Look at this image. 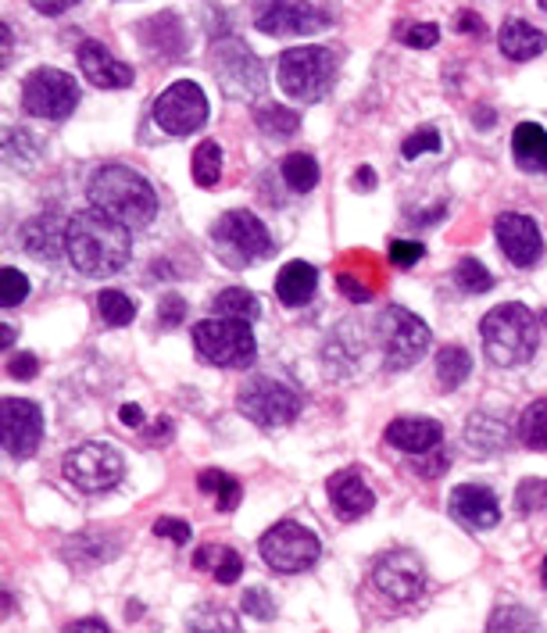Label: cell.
<instances>
[{
  "mask_svg": "<svg viewBox=\"0 0 547 633\" xmlns=\"http://www.w3.org/2000/svg\"><path fill=\"white\" fill-rule=\"evenodd\" d=\"M65 255H69L72 269L90 276V280H104L129 266L132 258V230L126 222L104 215L101 208H86L69 219L65 230Z\"/></svg>",
  "mask_w": 547,
  "mask_h": 633,
  "instance_id": "obj_1",
  "label": "cell"
},
{
  "mask_svg": "<svg viewBox=\"0 0 547 633\" xmlns=\"http://www.w3.org/2000/svg\"><path fill=\"white\" fill-rule=\"evenodd\" d=\"M86 197L93 208H101L104 215H112L118 222H126L129 230H143L151 226L158 215V194L140 176L137 168L129 165H101L97 173L90 176Z\"/></svg>",
  "mask_w": 547,
  "mask_h": 633,
  "instance_id": "obj_2",
  "label": "cell"
},
{
  "mask_svg": "<svg viewBox=\"0 0 547 633\" xmlns=\"http://www.w3.org/2000/svg\"><path fill=\"white\" fill-rule=\"evenodd\" d=\"M479 337H484V354L490 365H526L537 354V315L519 301H509L479 319Z\"/></svg>",
  "mask_w": 547,
  "mask_h": 633,
  "instance_id": "obj_3",
  "label": "cell"
},
{
  "mask_svg": "<svg viewBox=\"0 0 547 633\" xmlns=\"http://www.w3.org/2000/svg\"><path fill=\"white\" fill-rule=\"evenodd\" d=\"M276 72L287 97L315 104L329 94L333 79H337V55L329 47H290L279 55Z\"/></svg>",
  "mask_w": 547,
  "mask_h": 633,
  "instance_id": "obj_4",
  "label": "cell"
},
{
  "mask_svg": "<svg viewBox=\"0 0 547 633\" xmlns=\"http://www.w3.org/2000/svg\"><path fill=\"white\" fill-rule=\"evenodd\" d=\"M208 65L219 90L230 101H255L265 94V65L244 39L230 36L222 39V44H216L208 55Z\"/></svg>",
  "mask_w": 547,
  "mask_h": 633,
  "instance_id": "obj_5",
  "label": "cell"
},
{
  "mask_svg": "<svg viewBox=\"0 0 547 633\" xmlns=\"http://www.w3.org/2000/svg\"><path fill=\"white\" fill-rule=\"evenodd\" d=\"M194 348L205 362L222 368H247L258 354L251 323L225 319V315H216V319H205L194 326Z\"/></svg>",
  "mask_w": 547,
  "mask_h": 633,
  "instance_id": "obj_6",
  "label": "cell"
},
{
  "mask_svg": "<svg viewBox=\"0 0 547 633\" xmlns=\"http://www.w3.org/2000/svg\"><path fill=\"white\" fill-rule=\"evenodd\" d=\"M376 333H380V348H383V365L391 368V373H401V368L419 365L422 354L433 344L430 326L401 305H391L380 315Z\"/></svg>",
  "mask_w": 547,
  "mask_h": 633,
  "instance_id": "obj_7",
  "label": "cell"
},
{
  "mask_svg": "<svg viewBox=\"0 0 547 633\" xmlns=\"http://www.w3.org/2000/svg\"><path fill=\"white\" fill-rule=\"evenodd\" d=\"M236 408L258 430H283L301 415V394L272 376H251L236 394Z\"/></svg>",
  "mask_w": 547,
  "mask_h": 633,
  "instance_id": "obj_8",
  "label": "cell"
},
{
  "mask_svg": "<svg viewBox=\"0 0 547 633\" xmlns=\"http://www.w3.org/2000/svg\"><path fill=\"white\" fill-rule=\"evenodd\" d=\"M211 241L222 250V258L230 261L233 269H244L251 261H261L272 255V236L265 230V222L255 211H225V215L211 226Z\"/></svg>",
  "mask_w": 547,
  "mask_h": 633,
  "instance_id": "obj_9",
  "label": "cell"
},
{
  "mask_svg": "<svg viewBox=\"0 0 547 633\" xmlns=\"http://www.w3.org/2000/svg\"><path fill=\"white\" fill-rule=\"evenodd\" d=\"M258 551L269 570L276 573H304L312 570L323 555V540L318 534H312L309 526L293 523V519H279L276 526L261 534L258 540Z\"/></svg>",
  "mask_w": 547,
  "mask_h": 633,
  "instance_id": "obj_10",
  "label": "cell"
},
{
  "mask_svg": "<svg viewBox=\"0 0 547 633\" xmlns=\"http://www.w3.org/2000/svg\"><path fill=\"white\" fill-rule=\"evenodd\" d=\"M61 472H65V480L79 487L83 494H104V491H112V487H118V480L126 477V461H123V455H118V447L90 441V444L72 447V452L65 455Z\"/></svg>",
  "mask_w": 547,
  "mask_h": 633,
  "instance_id": "obj_11",
  "label": "cell"
},
{
  "mask_svg": "<svg viewBox=\"0 0 547 633\" xmlns=\"http://www.w3.org/2000/svg\"><path fill=\"white\" fill-rule=\"evenodd\" d=\"M79 108V83L61 69H36L25 75L22 83V112L47 118V122H61Z\"/></svg>",
  "mask_w": 547,
  "mask_h": 633,
  "instance_id": "obj_12",
  "label": "cell"
},
{
  "mask_svg": "<svg viewBox=\"0 0 547 633\" xmlns=\"http://www.w3.org/2000/svg\"><path fill=\"white\" fill-rule=\"evenodd\" d=\"M154 122L165 129L168 137H190L208 122V97L194 79H179V83L165 86V94L154 101Z\"/></svg>",
  "mask_w": 547,
  "mask_h": 633,
  "instance_id": "obj_13",
  "label": "cell"
},
{
  "mask_svg": "<svg viewBox=\"0 0 547 633\" xmlns=\"http://www.w3.org/2000/svg\"><path fill=\"white\" fill-rule=\"evenodd\" d=\"M255 30L265 36H312L329 30V11L312 0H255Z\"/></svg>",
  "mask_w": 547,
  "mask_h": 633,
  "instance_id": "obj_14",
  "label": "cell"
},
{
  "mask_svg": "<svg viewBox=\"0 0 547 633\" xmlns=\"http://www.w3.org/2000/svg\"><path fill=\"white\" fill-rule=\"evenodd\" d=\"M0 437H4V455L25 461L44 444V412L36 401L4 398L0 401Z\"/></svg>",
  "mask_w": 547,
  "mask_h": 633,
  "instance_id": "obj_15",
  "label": "cell"
},
{
  "mask_svg": "<svg viewBox=\"0 0 547 633\" xmlns=\"http://www.w3.org/2000/svg\"><path fill=\"white\" fill-rule=\"evenodd\" d=\"M372 584L391 601H416L426 590V565L411 548H394L372 565Z\"/></svg>",
  "mask_w": 547,
  "mask_h": 633,
  "instance_id": "obj_16",
  "label": "cell"
},
{
  "mask_svg": "<svg viewBox=\"0 0 547 633\" xmlns=\"http://www.w3.org/2000/svg\"><path fill=\"white\" fill-rule=\"evenodd\" d=\"M493 236H498V247L515 269H533L544 255V236L537 219L523 215V211H504V215H498Z\"/></svg>",
  "mask_w": 547,
  "mask_h": 633,
  "instance_id": "obj_17",
  "label": "cell"
},
{
  "mask_svg": "<svg viewBox=\"0 0 547 633\" xmlns=\"http://www.w3.org/2000/svg\"><path fill=\"white\" fill-rule=\"evenodd\" d=\"M447 512L451 519L462 523L465 530H493L501 523V505L498 494L484 483H462L451 491L447 497Z\"/></svg>",
  "mask_w": 547,
  "mask_h": 633,
  "instance_id": "obj_18",
  "label": "cell"
},
{
  "mask_svg": "<svg viewBox=\"0 0 547 633\" xmlns=\"http://www.w3.org/2000/svg\"><path fill=\"white\" fill-rule=\"evenodd\" d=\"M75 58H79V69H83L90 86H97V90H126V86H132V69L126 61H118L104 44H97V39L79 44Z\"/></svg>",
  "mask_w": 547,
  "mask_h": 633,
  "instance_id": "obj_19",
  "label": "cell"
},
{
  "mask_svg": "<svg viewBox=\"0 0 547 633\" xmlns=\"http://www.w3.org/2000/svg\"><path fill=\"white\" fill-rule=\"evenodd\" d=\"M440 441H444V426L437 419L405 415L386 426V444H394L405 455H430L440 447Z\"/></svg>",
  "mask_w": 547,
  "mask_h": 633,
  "instance_id": "obj_20",
  "label": "cell"
},
{
  "mask_svg": "<svg viewBox=\"0 0 547 633\" xmlns=\"http://www.w3.org/2000/svg\"><path fill=\"white\" fill-rule=\"evenodd\" d=\"M329 501H333V508H337V516L347 523L362 519L376 508V494H372V487L362 480V472H354V469H344L329 480Z\"/></svg>",
  "mask_w": 547,
  "mask_h": 633,
  "instance_id": "obj_21",
  "label": "cell"
},
{
  "mask_svg": "<svg viewBox=\"0 0 547 633\" xmlns=\"http://www.w3.org/2000/svg\"><path fill=\"white\" fill-rule=\"evenodd\" d=\"M65 230H69V222H61L55 211H44V215L25 222L19 233V244L25 255H33L36 261H55L65 250Z\"/></svg>",
  "mask_w": 547,
  "mask_h": 633,
  "instance_id": "obj_22",
  "label": "cell"
},
{
  "mask_svg": "<svg viewBox=\"0 0 547 633\" xmlns=\"http://www.w3.org/2000/svg\"><path fill=\"white\" fill-rule=\"evenodd\" d=\"M137 33L143 39V47L151 50L154 58L162 61H179L186 55V33H183V22L179 15H172V11H162V15L147 19L137 25Z\"/></svg>",
  "mask_w": 547,
  "mask_h": 633,
  "instance_id": "obj_23",
  "label": "cell"
},
{
  "mask_svg": "<svg viewBox=\"0 0 547 633\" xmlns=\"http://www.w3.org/2000/svg\"><path fill=\"white\" fill-rule=\"evenodd\" d=\"M498 47L509 61H533L547 50V36L537 25H529L523 19H504L501 33H498Z\"/></svg>",
  "mask_w": 547,
  "mask_h": 633,
  "instance_id": "obj_24",
  "label": "cell"
},
{
  "mask_svg": "<svg viewBox=\"0 0 547 633\" xmlns=\"http://www.w3.org/2000/svg\"><path fill=\"white\" fill-rule=\"evenodd\" d=\"M512 157L529 176H547V129L537 122H519L512 133Z\"/></svg>",
  "mask_w": 547,
  "mask_h": 633,
  "instance_id": "obj_25",
  "label": "cell"
},
{
  "mask_svg": "<svg viewBox=\"0 0 547 633\" xmlns=\"http://www.w3.org/2000/svg\"><path fill=\"white\" fill-rule=\"evenodd\" d=\"M318 286V269L309 261H287L276 276V297L283 301L287 308H301L315 297Z\"/></svg>",
  "mask_w": 547,
  "mask_h": 633,
  "instance_id": "obj_26",
  "label": "cell"
},
{
  "mask_svg": "<svg viewBox=\"0 0 547 633\" xmlns=\"http://www.w3.org/2000/svg\"><path fill=\"white\" fill-rule=\"evenodd\" d=\"M509 441H512L509 422L490 412H476L465 422V444L479 455H501L504 447H509Z\"/></svg>",
  "mask_w": 547,
  "mask_h": 633,
  "instance_id": "obj_27",
  "label": "cell"
},
{
  "mask_svg": "<svg viewBox=\"0 0 547 633\" xmlns=\"http://www.w3.org/2000/svg\"><path fill=\"white\" fill-rule=\"evenodd\" d=\"M194 565L197 570H211L216 584H222V587L236 584L240 573H244V559H240L233 548H222V544H205L194 555Z\"/></svg>",
  "mask_w": 547,
  "mask_h": 633,
  "instance_id": "obj_28",
  "label": "cell"
},
{
  "mask_svg": "<svg viewBox=\"0 0 547 633\" xmlns=\"http://www.w3.org/2000/svg\"><path fill=\"white\" fill-rule=\"evenodd\" d=\"M473 376V354L462 344H451L437 354V384L444 390H458Z\"/></svg>",
  "mask_w": 547,
  "mask_h": 633,
  "instance_id": "obj_29",
  "label": "cell"
},
{
  "mask_svg": "<svg viewBox=\"0 0 547 633\" xmlns=\"http://www.w3.org/2000/svg\"><path fill=\"white\" fill-rule=\"evenodd\" d=\"M211 312L225 315V319L255 323L261 315V301H258V294H251V290H244V286H225L222 294L211 301Z\"/></svg>",
  "mask_w": 547,
  "mask_h": 633,
  "instance_id": "obj_30",
  "label": "cell"
},
{
  "mask_svg": "<svg viewBox=\"0 0 547 633\" xmlns=\"http://www.w3.org/2000/svg\"><path fill=\"white\" fill-rule=\"evenodd\" d=\"M197 487H201L205 494H216L219 512H236L240 497H244V487H240V480L230 477V472H222V469H205L201 477H197Z\"/></svg>",
  "mask_w": 547,
  "mask_h": 633,
  "instance_id": "obj_31",
  "label": "cell"
},
{
  "mask_svg": "<svg viewBox=\"0 0 547 633\" xmlns=\"http://www.w3.org/2000/svg\"><path fill=\"white\" fill-rule=\"evenodd\" d=\"M283 183L293 190V194H312L318 187V162L312 154H304V151H293L283 157Z\"/></svg>",
  "mask_w": 547,
  "mask_h": 633,
  "instance_id": "obj_32",
  "label": "cell"
},
{
  "mask_svg": "<svg viewBox=\"0 0 547 633\" xmlns=\"http://www.w3.org/2000/svg\"><path fill=\"white\" fill-rule=\"evenodd\" d=\"M515 433L529 452H547V398H537L526 408Z\"/></svg>",
  "mask_w": 547,
  "mask_h": 633,
  "instance_id": "obj_33",
  "label": "cell"
},
{
  "mask_svg": "<svg viewBox=\"0 0 547 633\" xmlns=\"http://www.w3.org/2000/svg\"><path fill=\"white\" fill-rule=\"evenodd\" d=\"M4 157L11 168H33L39 157H44V148H39V140L33 133H25V129H8L4 137Z\"/></svg>",
  "mask_w": 547,
  "mask_h": 633,
  "instance_id": "obj_34",
  "label": "cell"
},
{
  "mask_svg": "<svg viewBox=\"0 0 547 633\" xmlns=\"http://www.w3.org/2000/svg\"><path fill=\"white\" fill-rule=\"evenodd\" d=\"M190 176H194L197 187H205V190H211L222 179V148L216 140H205L201 148L194 151Z\"/></svg>",
  "mask_w": 547,
  "mask_h": 633,
  "instance_id": "obj_35",
  "label": "cell"
},
{
  "mask_svg": "<svg viewBox=\"0 0 547 633\" xmlns=\"http://www.w3.org/2000/svg\"><path fill=\"white\" fill-rule=\"evenodd\" d=\"M255 122L265 137H293L301 129V115L290 108H279V104H265V108L255 112Z\"/></svg>",
  "mask_w": 547,
  "mask_h": 633,
  "instance_id": "obj_36",
  "label": "cell"
},
{
  "mask_svg": "<svg viewBox=\"0 0 547 633\" xmlns=\"http://www.w3.org/2000/svg\"><path fill=\"white\" fill-rule=\"evenodd\" d=\"M97 312H101L104 326H129L137 319V305H132V297H126L123 290H101Z\"/></svg>",
  "mask_w": 547,
  "mask_h": 633,
  "instance_id": "obj_37",
  "label": "cell"
},
{
  "mask_svg": "<svg viewBox=\"0 0 547 633\" xmlns=\"http://www.w3.org/2000/svg\"><path fill=\"white\" fill-rule=\"evenodd\" d=\"M455 283L462 286V294H487V290H493V276L479 258H462L455 269Z\"/></svg>",
  "mask_w": 547,
  "mask_h": 633,
  "instance_id": "obj_38",
  "label": "cell"
},
{
  "mask_svg": "<svg viewBox=\"0 0 547 633\" xmlns=\"http://www.w3.org/2000/svg\"><path fill=\"white\" fill-rule=\"evenodd\" d=\"M186 626L190 630H240V619L230 609H219V605H205L186 616Z\"/></svg>",
  "mask_w": 547,
  "mask_h": 633,
  "instance_id": "obj_39",
  "label": "cell"
},
{
  "mask_svg": "<svg viewBox=\"0 0 547 633\" xmlns=\"http://www.w3.org/2000/svg\"><path fill=\"white\" fill-rule=\"evenodd\" d=\"M25 297H30V280L11 266L0 269V308H19Z\"/></svg>",
  "mask_w": 547,
  "mask_h": 633,
  "instance_id": "obj_40",
  "label": "cell"
},
{
  "mask_svg": "<svg viewBox=\"0 0 547 633\" xmlns=\"http://www.w3.org/2000/svg\"><path fill=\"white\" fill-rule=\"evenodd\" d=\"M547 508V480H523L515 487V512L523 516H533V512H544Z\"/></svg>",
  "mask_w": 547,
  "mask_h": 633,
  "instance_id": "obj_41",
  "label": "cell"
},
{
  "mask_svg": "<svg viewBox=\"0 0 547 633\" xmlns=\"http://www.w3.org/2000/svg\"><path fill=\"white\" fill-rule=\"evenodd\" d=\"M490 630H537V616H533L529 609H519V605H501L498 612L490 616Z\"/></svg>",
  "mask_w": 547,
  "mask_h": 633,
  "instance_id": "obj_42",
  "label": "cell"
},
{
  "mask_svg": "<svg viewBox=\"0 0 547 633\" xmlns=\"http://www.w3.org/2000/svg\"><path fill=\"white\" fill-rule=\"evenodd\" d=\"M240 609H244L251 619H261V623H269V619H276V601L265 587H251L244 590V598H240Z\"/></svg>",
  "mask_w": 547,
  "mask_h": 633,
  "instance_id": "obj_43",
  "label": "cell"
},
{
  "mask_svg": "<svg viewBox=\"0 0 547 633\" xmlns=\"http://www.w3.org/2000/svg\"><path fill=\"white\" fill-rule=\"evenodd\" d=\"M397 39L408 47H416V50H430V47H437L440 30L433 22H411V25H401V30H397Z\"/></svg>",
  "mask_w": 547,
  "mask_h": 633,
  "instance_id": "obj_44",
  "label": "cell"
},
{
  "mask_svg": "<svg viewBox=\"0 0 547 633\" xmlns=\"http://www.w3.org/2000/svg\"><path fill=\"white\" fill-rule=\"evenodd\" d=\"M440 151V133L433 126H426V129H419V133H411L405 143H401V154L408 157H419V154H437Z\"/></svg>",
  "mask_w": 547,
  "mask_h": 633,
  "instance_id": "obj_45",
  "label": "cell"
},
{
  "mask_svg": "<svg viewBox=\"0 0 547 633\" xmlns=\"http://www.w3.org/2000/svg\"><path fill=\"white\" fill-rule=\"evenodd\" d=\"M419 258H426V247L419 241H391V266L411 269Z\"/></svg>",
  "mask_w": 547,
  "mask_h": 633,
  "instance_id": "obj_46",
  "label": "cell"
},
{
  "mask_svg": "<svg viewBox=\"0 0 547 633\" xmlns=\"http://www.w3.org/2000/svg\"><path fill=\"white\" fill-rule=\"evenodd\" d=\"M183 319H186V301L179 294H165L162 305H158V323L165 329H176L183 326Z\"/></svg>",
  "mask_w": 547,
  "mask_h": 633,
  "instance_id": "obj_47",
  "label": "cell"
},
{
  "mask_svg": "<svg viewBox=\"0 0 547 633\" xmlns=\"http://www.w3.org/2000/svg\"><path fill=\"white\" fill-rule=\"evenodd\" d=\"M154 537H168V540H176V544H190L194 530L183 519H158L154 523Z\"/></svg>",
  "mask_w": 547,
  "mask_h": 633,
  "instance_id": "obj_48",
  "label": "cell"
},
{
  "mask_svg": "<svg viewBox=\"0 0 547 633\" xmlns=\"http://www.w3.org/2000/svg\"><path fill=\"white\" fill-rule=\"evenodd\" d=\"M337 286H340V294H344L347 301H354V305H365V301H372V290L362 286V283L354 280V276H347V272L337 276Z\"/></svg>",
  "mask_w": 547,
  "mask_h": 633,
  "instance_id": "obj_49",
  "label": "cell"
},
{
  "mask_svg": "<svg viewBox=\"0 0 547 633\" xmlns=\"http://www.w3.org/2000/svg\"><path fill=\"white\" fill-rule=\"evenodd\" d=\"M39 373V359L36 354H15V359L8 362V376L11 379H33Z\"/></svg>",
  "mask_w": 547,
  "mask_h": 633,
  "instance_id": "obj_50",
  "label": "cell"
},
{
  "mask_svg": "<svg viewBox=\"0 0 547 633\" xmlns=\"http://www.w3.org/2000/svg\"><path fill=\"white\" fill-rule=\"evenodd\" d=\"M458 33H465V36H484L487 25H484V19L476 15V11H462V15H458Z\"/></svg>",
  "mask_w": 547,
  "mask_h": 633,
  "instance_id": "obj_51",
  "label": "cell"
},
{
  "mask_svg": "<svg viewBox=\"0 0 547 633\" xmlns=\"http://www.w3.org/2000/svg\"><path fill=\"white\" fill-rule=\"evenodd\" d=\"M79 0H33V8L39 15H65L69 8H75Z\"/></svg>",
  "mask_w": 547,
  "mask_h": 633,
  "instance_id": "obj_52",
  "label": "cell"
},
{
  "mask_svg": "<svg viewBox=\"0 0 547 633\" xmlns=\"http://www.w3.org/2000/svg\"><path fill=\"white\" fill-rule=\"evenodd\" d=\"M354 190H376V173L369 165L354 168Z\"/></svg>",
  "mask_w": 547,
  "mask_h": 633,
  "instance_id": "obj_53",
  "label": "cell"
},
{
  "mask_svg": "<svg viewBox=\"0 0 547 633\" xmlns=\"http://www.w3.org/2000/svg\"><path fill=\"white\" fill-rule=\"evenodd\" d=\"M118 419H123L126 426H143V408L140 405H123L118 408Z\"/></svg>",
  "mask_w": 547,
  "mask_h": 633,
  "instance_id": "obj_54",
  "label": "cell"
},
{
  "mask_svg": "<svg viewBox=\"0 0 547 633\" xmlns=\"http://www.w3.org/2000/svg\"><path fill=\"white\" fill-rule=\"evenodd\" d=\"M493 122H498L493 108H476V115H473V126H476V129H493Z\"/></svg>",
  "mask_w": 547,
  "mask_h": 633,
  "instance_id": "obj_55",
  "label": "cell"
},
{
  "mask_svg": "<svg viewBox=\"0 0 547 633\" xmlns=\"http://www.w3.org/2000/svg\"><path fill=\"white\" fill-rule=\"evenodd\" d=\"M69 630H108V623L104 619H75V623H69Z\"/></svg>",
  "mask_w": 547,
  "mask_h": 633,
  "instance_id": "obj_56",
  "label": "cell"
},
{
  "mask_svg": "<svg viewBox=\"0 0 547 633\" xmlns=\"http://www.w3.org/2000/svg\"><path fill=\"white\" fill-rule=\"evenodd\" d=\"M0 61H11V25H4V58H0Z\"/></svg>",
  "mask_w": 547,
  "mask_h": 633,
  "instance_id": "obj_57",
  "label": "cell"
},
{
  "mask_svg": "<svg viewBox=\"0 0 547 633\" xmlns=\"http://www.w3.org/2000/svg\"><path fill=\"white\" fill-rule=\"evenodd\" d=\"M8 344H15V329H11V326H4V348Z\"/></svg>",
  "mask_w": 547,
  "mask_h": 633,
  "instance_id": "obj_58",
  "label": "cell"
},
{
  "mask_svg": "<svg viewBox=\"0 0 547 633\" xmlns=\"http://www.w3.org/2000/svg\"><path fill=\"white\" fill-rule=\"evenodd\" d=\"M544 587H547V559H544Z\"/></svg>",
  "mask_w": 547,
  "mask_h": 633,
  "instance_id": "obj_59",
  "label": "cell"
},
{
  "mask_svg": "<svg viewBox=\"0 0 547 633\" xmlns=\"http://www.w3.org/2000/svg\"><path fill=\"white\" fill-rule=\"evenodd\" d=\"M537 4H540V8H544V11H547V0H537Z\"/></svg>",
  "mask_w": 547,
  "mask_h": 633,
  "instance_id": "obj_60",
  "label": "cell"
}]
</instances>
